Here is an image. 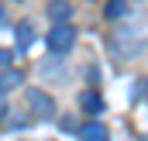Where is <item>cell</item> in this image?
Wrapping results in <instances>:
<instances>
[{
	"label": "cell",
	"instance_id": "cell-3",
	"mask_svg": "<svg viewBox=\"0 0 148 141\" xmlns=\"http://www.w3.org/2000/svg\"><path fill=\"white\" fill-rule=\"evenodd\" d=\"M79 138H83V141H107V127L97 124V120H90V124H83Z\"/></svg>",
	"mask_w": 148,
	"mask_h": 141
},
{
	"label": "cell",
	"instance_id": "cell-5",
	"mask_svg": "<svg viewBox=\"0 0 148 141\" xmlns=\"http://www.w3.org/2000/svg\"><path fill=\"white\" fill-rule=\"evenodd\" d=\"M83 110H86V114H93V117L103 110V100H100V93H97V90H86V93H83Z\"/></svg>",
	"mask_w": 148,
	"mask_h": 141
},
{
	"label": "cell",
	"instance_id": "cell-4",
	"mask_svg": "<svg viewBox=\"0 0 148 141\" xmlns=\"http://www.w3.org/2000/svg\"><path fill=\"white\" fill-rule=\"evenodd\" d=\"M31 41H35V28H31V21H21V24H17V48L28 52Z\"/></svg>",
	"mask_w": 148,
	"mask_h": 141
},
{
	"label": "cell",
	"instance_id": "cell-11",
	"mask_svg": "<svg viewBox=\"0 0 148 141\" xmlns=\"http://www.w3.org/2000/svg\"><path fill=\"white\" fill-rule=\"evenodd\" d=\"M0 103H3V97H0Z\"/></svg>",
	"mask_w": 148,
	"mask_h": 141
},
{
	"label": "cell",
	"instance_id": "cell-2",
	"mask_svg": "<svg viewBox=\"0 0 148 141\" xmlns=\"http://www.w3.org/2000/svg\"><path fill=\"white\" fill-rule=\"evenodd\" d=\"M28 110H31L35 117H52V114H55V103H52V97H48V93L31 90V93H28Z\"/></svg>",
	"mask_w": 148,
	"mask_h": 141
},
{
	"label": "cell",
	"instance_id": "cell-6",
	"mask_svg": "<svg viewBox=\"0 0 148 141\" xmlns=\"http://www.w3.org/2000/svg\"><path fill=\"white\" fill-rule=\"evenodd\" d=\"M48 14H52L55 21H69V14H73V3H69V0H52V3H48Z\"/></svg>",
	"mask_w": 148,
	"mask_h": 141
},
{
	"label": "cell",
	"instance_id": "cell-8",
	"mask_svg": "<svg viewBox=\"0 0 148 141\" xmlns=\"http://www.w3.org/2000/svg\"><path fill=\"white\" fill-rule=\"evenodd\" d=\"M24 83V76L17 69H10V72H0V90H14V86H21Z\"/></svg>",
	"mask_w": 148,
	"mask_h": 141
},
{
	"label": "cell",
	"instance_id": "cell-9",
	"mask_svg": "<svg viewBox=\"0 0 148 141\" xmlns=\"http://www.w3.org/2000/svg\"><path fill=\"white\" fill-rule=\"evenodd\" d=\"M0 66H10V52L7 48H0Z\"/></svg>",
	"mask_w": 148,
	"mask_h": 141
},
{
	"label": "cell",
	"instance_id": "cell-7",
	"mask_svg": "<svg viewBox=\"0 0 148 141\" xmlns=\"http://www.w3.org/2000/svg\"><path fill=\"white\" fill-rule=\"evenodd\" d=\"M107 17H110V21L127 17V0H107Z\"/></svg>",
	"mask_w": 148,
	"mask_h": 141
},
{
	"label": "cell",
	"instance_id": "cell-1",
	"mask_svg": "<svg viewBox=\"0 0 148 141\" xmlns=\"http://www.w3.org/2000/svg\"><path fill=\"white\" fill-rule=\"evenodd\" d=\"M45 41H48L52 52H69V48L76 45V28L69 24V21H55V28L48 31Z\"/></svg>",
	"mask_w": 148,
	"mask_h": 141
},
{
	"label": "cell",
	"instance_id": "cell-10",
	"mask_svg": "<svg viewBox=\"0 0 148 141\" xmlns=\"http://www.w3.org/2000/svg\"><path fill=\"white\" fill-rule=\"evenodd\" d=\"M0 21H3V3H0Z\"/></svg>",
	"mask_w": 148,
	"mask_h": 141
}]
</instances>
